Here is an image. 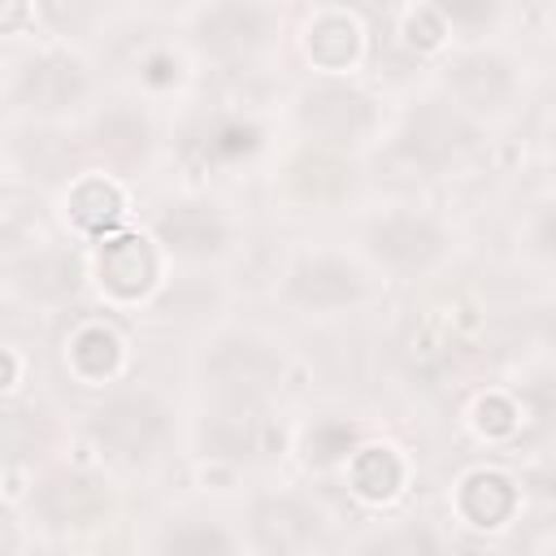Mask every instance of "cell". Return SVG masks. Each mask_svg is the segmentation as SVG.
Here are the masks:
<instances>
[{
	"label": "cell",
	"instance_id": "6da1fadb",
	"mask_svg": "<svg viewBox=\"0 0 556 556\" xmlns=\"http://www.w3.org/2000/svg\"><path fill=\"white\" fill-rule=\"evenodd\" d=\"M174 439V408L148 387H122L91 408V443L122 469H143L165 456Z\"/></svg>",
	"mask_w": 556,
	"mask_h": 556
},
{
	"label": "cell",
	"instance_id": "7a4b0ae2",
	"mask_svg": "<svg viewBox=\"0 0 556 556\" xmlns=\"http://www.w3.org/2000/svg\"><path fill=\"white\" fill-rule=\"evenodd\" d=\"M282 374L287 352L261 330H222L200 356V378L217 404H269Z\"/></svg>",
	"mask_w": 556,
	"mask_h": 556
},
{
	"label": "cell",
	"instance_id": "3957f363",
	"mask_svg": "<svg viewBox=\"0 0 556 556\" xmlns=\"http://www.w3.org/2000/svg\"><path fill=\"white\" fill-rule=\"evenodd\" d=\"M291 117H295L300 135L321 143V152H334V148L369 143L378 122H382V109H378V100L365 87L326 74V78H313L308 87L295 91Z\"/></svg>",
	"mask_w": 556,
	"mask_h": 556
},
{
	"label": "cell",
	"instance_id": "277c9868",
	"mask_svg": "<svg viewBox=\"0 0 556 556\" xmlns=\"http://www.w3.org/2000/svg\"><path fill=\"white\" fill-rule=\"evenodd\" d=\"M361 248L395 278H426L452 256V230L426 208H391L365 222Z\"/></svg>",
	"mask_w": 556,
	"mask_h": 556
},
{
	"label": "cell",
	"instance_id": "5b68a950",
	"mask_svg": "<svg viewBox=\"0 0 556 556\" xmlns=\"http://www.w3.org/2000/svg\"><path fill=\"white\" fill-rule=\"evenodd\" d=\"M96 91L91 65L70 48H39L9 74V100L35 122H61L78 113Z\"/></svg>",
	"mask_w": 556,
	"mask_h": 556
},
{
	"label": "cell",
	"instance_id": "8992f818",
	"mask_svg": "<svg viewBox=\"0 0 556 556\" xmlns=\"http://www.w3.org/2000/svg\"><path fill=\"white\" fill-rule=\"evenodd\" d=\"M478 135H482L478 122H469L456 104H447L443 96H434V100L413 104L400 117V126H395V156L413 174L434 178V174L460 165L478 148Z\"/></svg>",
	"mask_w": 556,
	"mask_h": 556
},
{
	"label": "cell",
	"instance_id": "52a82bcc",
	"mask_svg": "<svg viewBox=\"0 0 556 556\" xmlns=\"http://www.w3.org/2000/svg\"><path fill=\"white\" fill-rule=\"evenodd\" d=\"M439 83H443V100L482 126L486 117H500L513 109L521 91V70L500 48H460L443 61Z\"/></svg>",
	"mask_w": 556,
	"mask_h": 556
},
{
	"label": "cell",
	"instance_id": "ba28073f",
	"mask_svg": "<svg viewBox=\"0 0 556 556\" xmlns=\"http://www.w3.org/2000/svg\"><path fill=\"white\" fill-rule=\"evenodd\" d=\"M282 304H291L295 313H313V317H330V313H348L356 304H365L369 295V274L361 261H352L348 252H304L282 269L278 282Z\"/></svg>",
	"mask_w": 556,
	"mask_h": 556
},
{
	"label": "cell",
	"instance_id": "9c48e42d",
	"mask_svg": "<svg viewBox=\"0 0 556 556\" xmlns=\"http://www.w3.org/2000/svg\"><path fill=\"white\" fill-rule=\"evenodd\" d=\"M195 447L222 465H265L282 447L269 404H213L195 426Z\"/></svg>",
	"mask_w": 556,
	"mask_h": 556
},
{
	"label": "cell",
	"instance_id": "30bf717a",
	"mask_svg": "<svg viewBox=\"0 0 556 556\" xmlns=\"http://www.w3.org/2000/svg\"><path fill=\"white\" fill-rule=\"evenodd\" d=\"M282 26V13L269 4H200L187 13V39L213 61H252L261 56Z\"/></svg>",
	"mask_w": 556,
	"mask_h": 556
},
{
	"label": "cell",
	"instance_id": "8fae6325",
	"mask_svg": "<svg viewBox=\"0 0 556 556\" xmlns=\"http://www.w3.org/2000/svg\"><path fill=\"white\" fill-rule=\"evenodd\" d=\"M109 482L78 465H56L30 486V517L52 534H78L109 517Z\"/></svg>",
	"mask_w": 556,
	"mask_h": 556
},
{
	"label": "cell",
	"instance_id": "7c38bea8",
	"mask_svg": "<svg viewBox=\"0 0 556 556\" xmlns=\"http://www.w3.org/2000/svg\"><path fill=\"white\" fill-rule=\"evenodd\" d=\"M243 534L256 556H308L326 534V517L308 495L265 491L248 504Z\"/></svg>",
	"mask_w": 556,
	"mask_h": 556
},
{
	"label": "cell",
	"instance_id": "4fadbf2b",
	"mask_svg": "<svg viewBox=\"0 0 556 556\" xmlns=\"http://www.w3.org/2000/svg\"><path fill=\"white\" fill-rule=\"evenodd\" d=\"M152 235L169 256L200 265V261H217V256L230 252L235 222L222 204H213L204 195H182V200H169V204L156 208Z\"/></svg>",
	"mask_w": 556,
	"mask_h": 556
},
{
	"label": "cell",
	"instance_id": "5bb4252c",
	"mask_svg": "<svg viewBox=\"0 0 556 556\" xmlns=\"http://www.w3.org/2000/svg\"><path fill=\"white\" fill-rule=\"evenodd\" d=\"M91 148L113 169H135L152 152V117L139 109V100H109L91 117Z\"/></svg>",
	"mask_w": 556,
	"mask_h": 556
},
{
	"label": "cell",
	"instance_id": "9a60e30c",
	"mask_svg": "<svg viewBox=\"0 0 556 556\" xmlns=\"http://www.w3.org/2000/svg\"><path fill=\"white\" fill-rule=\"evenodd\" d=\"M13 287L30 300V304H65L78 295L83 287V265L78 256H70L65 248H35L17 261L13 269Z\"/></svg>",
	"mask_w": 556,
	"mask_h": 556
},
{
	"label": "cell",
	"instance_id": "2e32d148",
	"mask_svg": "<svg viewBox=\"0 0 556 556\" xmlns=\"http://www.w3.org/2000/svg\"><path fill=\"white\" fill-rule=\"evenodd\" d=\"M152 556H239V543L222 521L204 513H178L156 530Z\"/></svg>",
	"mask_w": 556,
	"mask_h": 556
},
{
	"label": "cell",
	"instance_id": "e0dca14e",
	"mask_svg": "<svg viewBox=\"0 0 556 556\" xmlns=\"http://www.w3.org/2000/svg\"><path fill=\"white\" fill-rule=\"evenodd\" d=\"M304 48L321 70H348L361 52V22L348 9H317L304 22Z\"/></svg>",
	"mask_w": 556,
	"mask_h": 556
},
{
	"label": "cell",
	"instance_id": "ac0fdd59",
	"mask_svg": "<svg viewBox=\"0 0 556 556\" xmlns=\"http://www.w3.org/2000/svg\"><path fill=\"white\" fill-rule=\"evenodd\" d=\"M100 278L117 295H139L156 278V256H152V248L143 239L122 235V239L104 243V252H100Z\"/></svg>",
	"mask_w": 556,
	"mask_h": 556
},
{
	"label": "cell",
	"instance_id": "d6986e66",
	"mask_svg": "<svg viewBox=\"0 0 556 556\" xmlns=\"http://www.w3.org/2000/svg\"><path fill=\"white\" fill-rule=\"evenodd\" d=\"M513 508H517V486L504 473L478 469L460 482V517L465 521H473L482 530H495L513 517Z\"/></svg>",
	"mask_w": 556,
	"mask_h": 556
},
{
	"label": "cell",
	"instance_id": "ffe728a7",
	"mask_svg": "<svg viewBox=\"0 0 556 556\" xmlns=\"http://www.w3.org/2000/svg\"><path fill=\"white\" fill-rule=\"evenodd\" d=\"M261 148V126H252L248 117H213L191 135V152L204 165H235L248 161Z\"/></svg>",
	"mask_w": 556,
	"mask_h": 556
},
{
	"label": "cell",
	"instance_id": "44dd1931",
	"mask_svg": "<svg viewBox=\"0 0 556 556\" xmlns=\"http://www.w3.org/2000/svg\"><path fill=\"white\" fill-rule=\"evenodd\" d=\"M48 417L30 404H0V465H30L48 447Z\"/></svg>",
	"mask_w": 556,
	"mask_h": 556
},
{
	"label": "cell",
	"instance_id": "7402d4cb",
	"mask_svg": "<svg viewBox=\"0 0 556 556\" xmlns=\"http://www.w3.org/2000/svg\"><path fill=\"white\" fill-rule=\"evenodd\" d=\"M291 187L313 200V204H326V200H339L348 187H352V174L343 169V161H334L330 152H304L291 161Z\"/></svg>",
	"mask_w": 556,
	"mask_h": 556
},
{
	"label": "cell",
	"instance_id": "603a6c76",
	"mask_svg": "<svg viewBox=\"0 0 556 556\" xmlns=\"http://www.w3.org/2000/svg\"><path fill=\"white\" fill-rule=\"evenodd\" d=\"M404 482V465L391 447H356L352 452V486L365 500H387Z\"/></svg>",
	"mask_w": 556,
	"mask_h": 556
},
{
	"label": "cell",
	"instance_id": "cb8c5ba5",
	"mask_svg": "<svg viewBox=\"0 0 556 556\" xmlns=\"http://www.w3.org/2000/svg\"><path fill=\"white\" fill-rule=\"evenodd\" d=\"M70 361H74V369L83 378L100 382V378H113V369L122 361V343H117V334L109 326H83L74 334V343H70Z\"/></svg>",
	"mask_w": 556,
	"mask_h": 556
},
{
	"label": "cell",
	"instance_id": "d4e9b609",
	"mask_svg": "<svg viewBox=\"0 0 556 556\" xmlns=\"http://www.w3.org/2000/svg\"><path fill=\"white\" fill-rule=\"evenodd\" d=\"M356 556H443V547H439V534L430 526L400 521V526H387V530L369 534Z\"/></svg>",
	"mask_w": 556,
	"mask_h": 556
},
{
	"label": "cell",
	"instance_id": "484cf974",
	"mask_svg": "<svg viewBox=\"0 0 556 556\" xmlns=\"http://www.w3.org/2000/svg\"><path fill=\"white\" fill-rule=\"evenodd\" d=\"M70 213L78 217V226H87V230H104V226L122 213V195H117L113 182H104V178H87V182L74 187V195H70Z\"/></svg>",
	"mask_w": 556,
	"mask_h": 556
},
{
	"label": "cell",
	"instance_id": "4316f807",
	"mask_svg": "<svg viewBox=\"0 0 556 556\" xmlns=\"http://www.w3.org/2000/svg\"><path fill=\"white\" fill-rule=\"evenodd\" d=\"M348 456H352V426L326 421V426H317V434H308V460L330 465V460H348Z\"/></svg>",
	"mask_w": 556,
	"mask_h": 556
},
{
	"label": "cell",
	"instance_id": "83f0119b",
	"mask_svg": "<svg viewBox=\"0 0 556 556\" xmlns=\"http://www.w3.org/2000/svg\"><path fill=\"white\" fill-rule=\"evenodd\" d=\"M0 195H4V187H0Z\"/></svg>",
	"mask_w": 556,
	"mask_h": 556
}]
</instances>
